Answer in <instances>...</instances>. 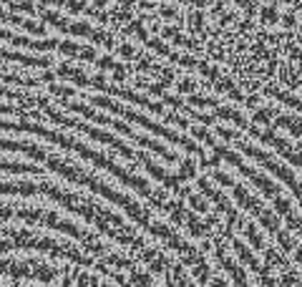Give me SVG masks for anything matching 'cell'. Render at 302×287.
<instances>
[{
	"label": "cell",
	"instance_id": "1",
	"mask_svg": "<svg viewBox=\"0 0 302 287\" xmlns=\"http://www.w3.org/2000/svg\"><path fill=\"white\" fill-rule=\"evenodd\" d=\"M0 78L88 126L149 111L302 136V0H0Z\"/></svg>",
	"mask_w": 302,
	"mask_h": 287
}]
</instances>
